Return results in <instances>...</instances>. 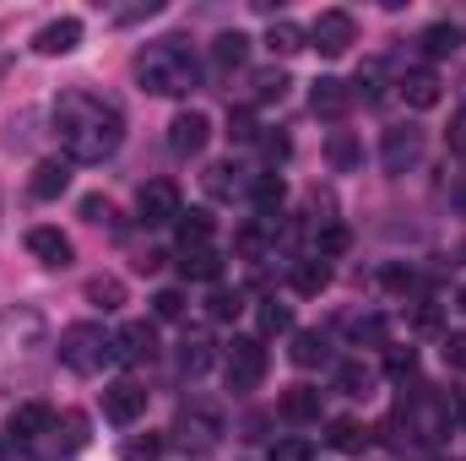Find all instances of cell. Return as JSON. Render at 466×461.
I'll return each instance as SVG.
<instances>
[{
	"label": "cell",
	"mask_w": 466,
	"mask_h": 461,
	"mask_svg": "<svg viewBox=\"0 0 466 461\" xmlns=\"http://www.w3.org/2000/svg\"><path fill=\"white\" fill-rule=\"evenodd\" d=\"M55 136L66 163H109L125 147V115L98 93H60L55 98Z\"/></svg>",
	"instance_id": "6da1fadb"
},
{
	"label": "cell",
	"mask_w": 466,
	"mask_h": 461,
	"mask_svg": "<svg viewBox=\"0 0 466 461\" xmlns=\"http://www.w3.org/2000/svg\"><path fill=\"white\" fill-rule=\"evenodd\" d=\"M136 82L152 98H185V93L201 87V66H196L185 38H157L136 55Z\"/></svg>",
	"instance_id": "7a4b0ae2"
},
{
	"label": "cell",
	"mask_w": 466,
	"mask_h": 461,
	"mask_svg": "<svg viewBox=\"0 0 466 461\" xmlns=\"http://www.w3.org/2000/svg\"><path fill=\"white\" fill-rule=\"evenodd\" d=\"M60 364L71 374H98L104 364H115V337L98 321H76L60 332Z\"/></svg>",
	"instance_id": "3957f363"
},
{
	"label": "cell",
	"mask_w": 466,
	"mask_h": 461,
	"mask_svg": "<svg viewBox=\"0 0 466 461\" xmlns=\"http://www.w3.org/2000/svg\"><path fill=\"white\" fill-rule=\"evenodd\" d=\"M174 435H179L185 446H196V451H212V446L228 435V424H223V407H218V402H207V396H190V402L179 407V424H174Z\"/></svg>",
	"instance_id": "277c9868"
},
{
	"label": "cell",
	"mask_w": 466,
	"mask_h": 461,
	"mask_svg": "<svg viewBox=\"0 0 466 461\" xmlns=\"http://www.w3.org/2000/svg\"><path fill=\"white\" fill-rule=\"evenodd\" d=\"M223 374H228V391H255L266 380V343L260 337H233L223 353Z\"/></svg>",
	"instance_id": "5b68a950"
},
{
	"label": "cell",
	"mask_w": 466,
	"mask_h": 461,
	"mask_svg": "<svg viewBox=\"0 0 466 461\" xmlns=\"http://www.w3.org/2000/svg\"><path fill=\"white\" fill-rule=\"evenodd\" d=\"M380 163H385V174L418 169V163H423V130H418V125H390L385 141H380Z\"/></svg>",
	"instance_id": "8992f818"
},
{
	"label": "cell",
	"mask_w": 466,
	"mask_h": 461,
	"mask_svg": "<svg viewBox=\"0 0 466 461\" xmlns=\"http://www.w3.org/2000/svg\"><path fill=\"white\" fill-rule=\"evenodd\" d=\"M136 212H141V223L147 229H168V223H179V185L174 179H152V185H141V196H136Z\"/></svg>",
	"instance_id": "52a82bcc"
},
{
	"label": "cell",
	"mask_w": 466,
	"mask_h": 461,
	"mask_svg": "<svg viewBox=\"0 0 466 461\" xmlns=\"http://www.w3.org/2000/svg\"><path fill=\"white\" fill-rule=\"evenodd\" d=\"M309 44L320 49V55H348L352 44H358V22H352V11H320L315 16V27H309Z\"/></svg>",
	"instance_id": "ba28073f"
},
{
	"label": "cell",
	"mask_w": 466,
	"mask_h": 461,
	"mask_svg": "<svg viewBox=\"0 0 466 461\" xmlns=\"http://www.w3.org/2000/svg\"><path fill=\"white\" fill-rule=\"evenodd\" d=\"M207 136H212V119L201 115V109H185V115H174V125H168V152L174 158H201L207 152Z\"/></svg>",
	"instance_id": "9c48e42d"
},
{
	"label": "cell",
	"mask_w": 466,
	"mask_h": 461,
	"mask_svg": "<svg viewBox=\"0 0 466 461\" xmlns=\"http://www.w3.org/2000/svg\"><path fill=\"white\" fill-rule=\"evenodd\" d=\"M55 429V413L44 407V402H22V407H11V418H5V435L16 440V446H33V440H44Z\"/></svg>",
	"instance_id": "30bf717a"
},
{
	"label": "cell",
	"mask_w": 466,
	"mask_h": 461,
	"mask_svg": "<svg viewBox=\"0 0 466 461\" xmlns=\"http://www.w3.org/2000/svg\"><path fill=\"white\" fill-rule=\"evenodd\" d=\"M115 358L119 364H152L157 358V332L147 321H125L115 332Z\"/></svg>",
	"instance_id": "8fae6325"
},
{
	"label": "cell",
	"mask_w": 466,
	"mask_h": 461,
	"mask_svg": "<svg viewBox=\"0 0 466 461\" xmlns=\"http://www.w3.org/2000/svg\"><path fill=\"white\" fill-rule=\"evenodd\" d=\"M141 413H147V391H141L136 380L104 385V418H109V424H136Z\"/></svg>",
	"instance_id": "7c38bea8"
},
{
	"label": "cell",
	"mask_w": 466,
	"mask_h": 461,
	"mask_svg": "<svg viewBox=\"0 0 466 461\" xmlns=\"http://www.w3.org/2000/svg\"><path fill=\"white\" fill-rule=\"evenodd\" d=\"M76 44H82V16H55V22H44V27L33 33V49L49 55V60H55V55H71Z\"/></svg>",
	"instance_id": "4fadbf2b"
},
{
	"label": "cell",
	"mask_w": 466,
	"mask_h": 461,
	"mask_svg": "<svg viewBox=\"0 0 466 461\" xmlns=\"http://www.w3.org/2000/svg\"><path fill=\"white\" fill-rule=\"evenodd\" d=\"M66 185H71V163H66V158H44V163H33V179H27L33 201H60Z\"/></svg>",
	"instance_id": "5bb4252c"
},
{
	"label": "cell",
	"mask_w": 466,
	"mask_h": 461,
	"mask_svg": "<svg viewBox=\"0 0 466 461\" xmlns=\"http://www.w3.org/2000/svg\"><path fill=\"white\" fill-rule=\"evenodd\" d=\"M27 255H33L38 266L60 271V266H71V239H66L60 229H33L27 233Z\"/></svg>",
	"instance_id": "9a60e30c"
},
{
	"label": "cell",
	"mask_w": 466,
	"mask_h": 461,
	"mask_svg": "<svg viewBox=\"0 0 466 461\" xmlns=\"http://www.w3.org/2000/svg\"><path fill=\"white\" fill-rule=\"evenodd\" d=\"M212 364H218V343H212L207 332H185V337H179V374L201 380Z\"/></svg>",
	"instance_id": "2e32d148"
},
{
	"label": "cell",
	"mask_w": 466,
	"mask_h": 461,
	"mask_svg": "<svg viewBox=\"0 0 466 461\" xmlns=\"http://www.w3.org/2000/svg\"><path fill=\"white\" fill-rule=\"evenodd\" d=\"M309 109L320 119H342L352 109V93H348V82H337V77H320L315 87H309Z\"/></svg>",
	"instance_id": "e0dca14e"
},
{
	"label": "cell",
	"mask_w": 466,
	"mask_h": 461,
	"mask_svg": "<svg viewBox=\"0 0 466 461\" xmlns=\"http://www.w3.org/2000/svg\"><path fill=\"white\" fill-rule=\"evenodd\" d=\"M38 337H44V315H38V310H5V315H0V343L33 347Z\"/></svg>",
	"instance_id": "ac0fdd59"
},
{
	"label": "cell",
	"mask_w": 466,
	"mask_h": 461,
	"mask_svg": "<svg viewBox=\"0 0 466 461\" xmlns=\"http://www.w3.org/2000/svg\"><path fill=\"white\" fill-rule=\"evenodd\" d=\"M396 87H401V98H407L412 109H434V104H440V77H434L429 66H412Z\"/></svg>",
	"instance_id": "d6986e66"
},
{
	"label": "cell",
	"mask_w": 466,
	"mask_h": 461,
	"mask_svg": "<svg viewBox=\"0 0 466 461\" xmlns=\"http://www.w3.org/2000/svg\"><path fill=\"white\" fill-rule=\"evenodd\" d=\"M293 293H304V299H320L326 288H331V266L320 261V255H304V261H293Z\"/></svg>",
	"instance_id": "ffe728a7"
},
{
	"label": "cell",
	"mask_w": 466,
	"mask_h": 461,
	"mask_svg": "<svg viewBox=\"0 0 466 461\" xmlns=\"http://www.w3.org/2000/svg\"><path fill=\"white\" fill-rule=\"evenodd\" d=\"M179 271H185L190 282H218V277H223V255H218L212 244H201V250H179Z\"/></svg>",
	"instance_id": "44dd1931"
},
{
	"label": "cell",
	"mask_w": 466,
	"mask_h": 461,
	"mask_svg": "<svg viewBox=\"0 0 466 461\" xmlns=\"http://www.w3.org/2000/svg\"><path fill=\"white\" fill-rule=\"evenodd\" d=\"M304 44H309V33H304L299 22H288V16H277V22L266 27V49H271V55H282V60H288V55H299Z\"/></svg>",
	"instance_id": "7402d4cb"
},
{
	"label": "cell",
	"mask_w": 466,
	"mask_h": 461,
	"mask_svg": "<svg viewBox=\"0 0 466 461\" xmlns=\"http://www.w3.org/2000/svg\"><path fill=\"white\" fill-rule=\"evenodd\" d=\"M249 201H255V212H260V218L282 212V201H288V185H282V174H255V185H249Z\"/></svg>",
	"instance_id": "603a6c76"
},
{
	"label": "cell",
	"mask_w": 466,
	"mask_h": 461,
	"mask_svg": "<svg viewBox=\"0 0 466 461\" xmlns=\"http://www.w3.org/2000/svg\"><path fill=\"white\" fill-rule=\"evenodd\" d=\"M282 418H288V424H315V418H320V391H315V385H293V391L282 396Z\"/></svg>",
	"instance_id": "cb8c5ba5"
},
{
	"label": "cell",
	"mask_w": 466,
	"mask_h": 461,
	"mask_svg": "<svg viewBox=\"0 0 466 461\" xmlns=\"http://www.w3.org/2000/svg\"><path fill=\"white\" fill-rule=\"evenodd\" d=\"M244 60H249V38L244 33H218L212 38V66L218 71H238Z\"/></svg>",
	"instance_id": "d4e9b609"
},
{
	"label": "cell",
	"mask_w": 466,
	"mask_h": 461,
	"mask_svg": "<svg viewBox=\"0 0 466 461\" xmlns=\"http://www.w3.org/2000/svg\"><path fill=\"white\" fill-rule=\"evenodd\" d=\"M326 446H331V451H342V456H363V451H369V429H363V424H352V418H337V424H331V435H326Z\"/></svg>",
	"instance_id": "484cf974"
},
{
	"label": "cell",
	"mask_w": 466,
	"mask_h": 461,
	"mask_svg": "<svg viewBox=\"0 0 466 461\" xmlns=\"http://www.w3.org/2000/svg\"><path fill=\"white\" fill-rule=\"evenodd\" d=\"M288 358H293L299 369H315V364H326V358H331V347H326V337H320V332H293Z\"/></svg>",
	"instance_id": "4316f807"
},
{
	"label": "cell",
	"mask_w": 466,
	"mask_h": 461,
	"mask_svg": "<svg viewBox=\"0 0 466 461\" xmlns=\"http://www.w3.org/2000/svg\"><path fill=\"white\" fill-rule=\"evenodd\" d=\"M418 44H423L434 60H445V55H456V44H461V27H456V22H429Z\"/></svg>",
	"instance_id": "83f0119b"
},
{
	"label": "cell",
	"mask_w": 466,
	"mask_h": 461,
	"mask_svg": "<svg viewBox=\"0 0 466 461\" xmlns=\"http://www.w3.org/2000/svg\"><path fill=\"white\" fill-rule=\"evenodd\" d=\"M87 429H93V424H87V413H76V407H66V413L55 418V435H60V446H66V451H82V446L93 440Z\"/></svg>",
	"instance_id": "f1b7e54d"
},
{
	"label": "cell",
	"mask_w": 466,
	"mask_h": 461,
	"mask_svg": "<svg viewBox=\"0 0 466 461\" xmlns=\"http://www.w3.org/2000/svg\"><path fill=\"white\" fill-rule=\"evenodd\" d=\"M174 233H179V250H201V244H212V218L207 212H179Z\"/></svg>",
	"instance_id": "f546056e"
},
{
	"label": "cell",
	"mask_w": 466,
	"mask_h": 461,
	"mask_svg": "<svg viewBox=\"0 0 466 461\" xmlns=\"http://www.w3.org/2000/svg\"><path fill=\"white\" fill-rule=\"evenodd\" d=\"M326 158H331V169H337V174H352V169H358V141H352V130H331Z\"/></svg>",
	"instance_id": "4dcf8cb0"
},
{
	"label": "cell",
	"mask_w": 466,
	"mask_h": 461,
	"mask_svg": "<svg viewBox=\"0 0 466 461\" xmlns=\"http://www.w3.org/2000/svg\"><path fill=\"white\" fill-rule=\"evenodd\" d=\"M87 304L119 310V304H125V282H119V277H93V282H87Z\"/></svg>",
	"instance_id": "1f68e13d"
},
{
	"label": "cell",
	"mask_w": 466,
	"mask_h": 461,
	"mask_svg": "<svg viewBox=\"0 0 466 461\" xmlns=\"http://www.w3.org/2000/svg\"><path fill=\"white\" fill-rule=\"evenodd\" d=\"M119 456L125 461H157L163 456V435H152V429H147V435H130V440L119 446Z\"/></svg>",
	"instance_id": "d6a6232c"
},
{
	"label": "cell",
	"mask_w": 466,
	"mask_h": 461,
	"mask_svg": "<svg viewBox=\"0 0 466 461\" xmlns=\"http://www.w3.org/2000/svg\"><path fill=\"white\" fill-rule=\"evenodd\" d=\"M255 98L260 104H282L288 98V71H260L255 77Z\"/></svg>",
	"instance_id": "836d02e7"
},
{
	"label": "cell",
	"mask_w": 466,
	"mask_h": 461,
	"mask_svg": "<svg viewBox=\"0 0 466 461\" xmlns=\"http://www.w3.org/2000/svg\"><path fill=\"white\" fill-rule=\"evenodd\" d=\"M260 337H282V332H293V315H288V304H260Z\"/></svg>",
	"instance_id": "e575fe53"
},
{
	"label": "cell",
	"mask_w": 466,
	"mask_h": 461,
	"mask_svg": "<svg viewBox=\"0 0 466 461\" xmlns=\"http://www.w3.org/2000/svg\"><path fill=\"white\" fill-rule=\"evenodd\" d=\"M207 190H212L218 201H228L233 190H238V169H233V163H212V169H207Z\"/></svg>",
	"instance_id": "d590c367"
},
{
	"label": "cell",
	"mask_w": 466,
	"mask_h": 461,
	"mask_svg": "<svg viewBox=\"0 0 466 461\" xmlns=\"http://www.w3.org/2000/svg\"><path fill=\"white\" fill-rule=\"evenodd\" d=\"M337 391L342 396H369V369L363 364H337Z\"/></svg>",
	"instance_id": "8d00e7d4"
},
{
	"label": "cell",
	"mask_w": 466,
	"mask_h": 461,
	"mask_svg": "<svg viewBox=\"0 0 466 461\" xmlns=\"http://www.w3.org/2000/svg\"><path fill=\"white\" fill-rule=\"evenodd\" d=\"M348 337L352 343H385V321H380V315H352Z\"/></svg>",
	"instance_id": "74e56055"
},
{
	"label": "cell",
	"mask_w": 466,
	"mask_h": 461,
	"mask_svg": "<svg viewBox=\"0 0 466 461\" xmlns=\"http://www.w3.org/2000/svg\"><path fill=\"white\" fill-rule=\"evenodd\" d=\"M342 250H348V229H342V223H326V229L315 233V255H320V261H326V255H342Z\"/></svg>",
	"instance_id": "f35d334b"
},
{
	"label": "cell",
	"mask_w": 466,
	"mask_h": 461,
	"mask_svg": "<svg viewBox=\"0 0 466 461\" xmlns=\"http://www.w3.org/2000/svg\"><path fill=\"white\" fill-rule=\"evenodd\" d=\"M207 310H212V321H233L238 310H244V299H238V288H212V299H207Z\"/></svg>",
	"instance_id": "ab89813d"
},
{
	"label": "cell",
	"mask_w": 466,
	"mask_h": 461,
	"mask_svg": "<svg viewBox=\"0 0 466 461\" xmlns=\"http://www.w3.org/2000/svg\"><path fill=\"white\" fill-rule=\"evenodd\" d=\"M271 461H315V446H309V440H299V435H288V440H277V446H271Z\"/></svg>",
	"instance_id": "60d3db41"
},
{
	"label": "cell",
	"mask_w": 466,
	"mask_h": 461,
	"mask_svg": "<svg viewBox=\"0 0 466 461\" xmlns=\"http://www.w3.org/2000/svg\"><path fill=\"white\" fill-rule=\"evenodd\" d=\"M380 82H385V66L369 60V66L358 71V93H352V98H369V104H374V98H380Z\"/></svg>",
	"instance_id": "b9f144b4"
},
{
	"label": "cell",
	"mask_w": 466,
	"mask_h": 461,
	"mask_svg": "<svg viewBox=\"0 0 466 461\" xmlns=\"http://www.w3.org/2000/svg\"><path fill=\"white\" fill-rule=\"evenodd\" d=\"M152 315H157V321H179V315H185V293H179V288H163V293L152 299Z\"/></svg>",
	"instance_id": "7bdbcfd3"
},
{
	"label": "cell",
	"mask_w": 466,
	"mask_h": 461,
	"mask_svg": "<svg viewBox=\"0 0 466 461\" xmlns=\"http://www.w3.org/2000/svg\"><path fill=\"white\" fill-rule=\"evenodd\" d=\"M440 358H445V369L466 374V332H451V337L440 343Z\"/></svg>",
	"instance_id": "ee69618b"
},
{
	"label": "cell",
	"mask_w": 466,
	"mask_h": 461,
	"mask_svg": "<svg viewBox=\"0 0 466 461\" xmlns=\"http://www.w3.org/2000/svg\"><path fill=\"white\" fill-rule=\"evenodd\" d=\"M412 369H418V353H412V347H390V353H385V374L401 380V374H412Z\"/></svg>",
	"instance_id": "f6af8a7d"
},
{
	"label": "cell",
	"mask_w": 466,
	"mask_h": 461,
	"mask_svg": "<svg viewBox=\"0 0 466 461\" xmlns=\"http://www.w3.org/2000/svg\"><path fill=\"white\" fill-rule=\"evenodd\" d=\"M228 136L233 141H255V115L249 109H228Z\"/></svg>",
	"instance_id": "bcb514c9"
},
{
	"label": "cell",
	"mask_w": 466,
	"mask_h": 461,
	"mask_svg": "<svg viewBox=\"0 0 466 461\" xmlns=\"http://www.w3.org/2000/svg\"><path fill=\"white\" fill-rule=\"evenodd\" d=\"M157 11H163L157 0H147V5H125V11H119L115 22H119V27H130V22H147V16H157Z\"/></svg>",
	"instance_id": "7dc6e473"
},
{
	"label": "cell",
	"mask_w": 466,
	"mask_h": 461,
	"mask_svg": "<svg viewBox=\"0 0 466 461\" xmlns=\"http://www.w3.org/2000/svg\"><path fill=\"white\" fill-rule=\"evenodd\" d=\"M82 218H87V223H104V218H109V201H104V196H87V201H82Z\"/></svg>",
	"instance_id": "c3c4849f"
},
{
	"label": "cell",
	"mask_w": 466,
	"mask_h": 461,
	"mask_svg": "<svg viewBox=\"0 0 466 461\" xmlns=\"http://www.w3.org/2000/svg\"><path fill=\"white\" fill-rule=\"evenodd\" d=\"M451 152H466V109L451 119Z\"/></svg>",
	"instance_id": "681fc988"
},
{
	"label": "cell",
	"mask_w": 466,
	"mask_h": 461,
	"mask_svg": "<svg viewBox=\"0 0 466 461\" xmlns=\"http://www.w3.org/2000/svg\"><path fill=\"white\" fill-rule=\"evenodd\" d=\"M385 282H390V288H412V271H401V266H390V271H385Z\"/></svg>",
	"instance_id": "f907efd6"
},
{
	"label": "cell",
	"mask_w": 466,
	"mask_h": 461,
	"mask_svg": "<svg viewBox=\"0 0 466 461\" xmlns=\"http://www.w3.org/2000/svg\"><path fill=\"white\" fill-rule=\"evenodd\" d=\"M434 321H440V310H434V299H423L418 304V326H434Z\"/></svg>",
	"instance_id": "816d5d0a"
},
{
	"label": "cell",
	"mask_w": 466,
	"mask_h": 461,
	"mask_svg": "<svg viewBox=\"0 0 466 461\" xmlns=\"http://www.w3.org/2000/svg\"><path fill=\"white\" fill-rule=\"evenodd\" d=\"M266 158H288V141L282 136H266Z\"/></svg>",
	"instance_id": "f5cc1de1"
},
{
	"label": "cell",
	"mask_w": 466,
	"mask_h": 461,
	"mask_svg": "<svg viewBox=\"0 0 466 461\" xmlns=\"http://www.w3.org/2000/svg\"><path fill=\"white\" fill-rule=\"evenodd\" d=\"M11 71H16V60H11V55H0V82H5Z\"/></svg>",
	"instance_id": "db71d44e"
},
{
	"label": "cell",
	"mask_w": 466,
	"mask_h": 461,
	"mask_svg": "<svg viewBox=\"0 0 466 461\" xmlns=\"http://www.w3.org/2000/svg\"><path fill=\"white\" fill-rule=\"evenodd\" d=\"M456 207H461V212H466V185H461V190H456Z\"/></svg>",
	"instance_id": "11a10c76"
},
{
	"label": "cell",
	"mask_w": 466,
	"mask_h": 461,
	"mask_svg": "<svg viewBox=\"0 0 466 461\" xmlns=\"http://www.w3.org/2000/svg\"><path fill=\"white\" fill-rule=\"evenodd\" d=\"M461 261H466V239H461Z\"/></svg>",
	"instance_id": "9f6ffc18"
},
{
	"label": "cell",
	"mask_w": 466,
	"mask_h": 461,
	"mask_svg": "<svg viewBox=\"0 0 466 461\" xmlns=\"http://www.w3.org/2000/svg\"><path fill=\"white\" fill-rule=\"evenodd\" d=\"M461 310H466V288H461Z\"/></svg>",
	"instance_id": "6f0895ef"
}]
</instances>
